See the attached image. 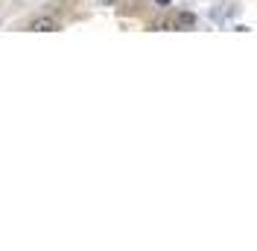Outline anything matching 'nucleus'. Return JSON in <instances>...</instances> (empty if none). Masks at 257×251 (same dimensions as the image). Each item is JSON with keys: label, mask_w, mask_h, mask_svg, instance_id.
<instances>
[{"label": "nucleus", "mask_w": 257, "mask_h": 251, "mask_svg": "<svg viewBox=\"0 0 257 251\" xmlns=\"http://www.w3.org/2000/svg\"><path fill=\"white\" fill-rule=\"evenodd\" d=\"M155 3H158V6H170V0H155Z\"/></svg>", "instance_id": "20e7f679"}, {"label": "nucleus", "mask_w": 257, "mask_h": 251, "mask_svg": "<svg viewBox=\"0 0 257 251\" xmlns=\"http://www.w3.org/2000/svg\"><path fill=\"white\" fill-rule=\"evenodd\" d=\"M96 3H99V6H114L117 0H96Z\"/></svg>", "instance_id": "7ed1b4c3"}, {"label": "nucleus", "mask_w": 257, "mask_h": 251, "mask_svg": "<svg viewBox=\"0 0 257 251\" xmlns=\"http://www.w3.org/2000/svg\"><path fill=\"white\" fill-rule=\"evenodd\" d=\"M30 30L32 32H59L62 27H59V21H56V18L41 15V18H35V21L30 24Z\"/></svg>", "instance_id": "f257e3e1"}, {"label": "nucleus", "mask_w": 257, "mask_h": 251, "mask_svg": "<svg viewBox=\"0 0 257 251\" xmlns=\"http://www.w3.org/2000/svg\"><path fill=\"white\" fill-rule=\"evenodd\" d=\"M176 27L178 30H193V27H196V15H193V12H178Z\"/></svg>", "instance_id": "f03ea898"}]
</instances>
